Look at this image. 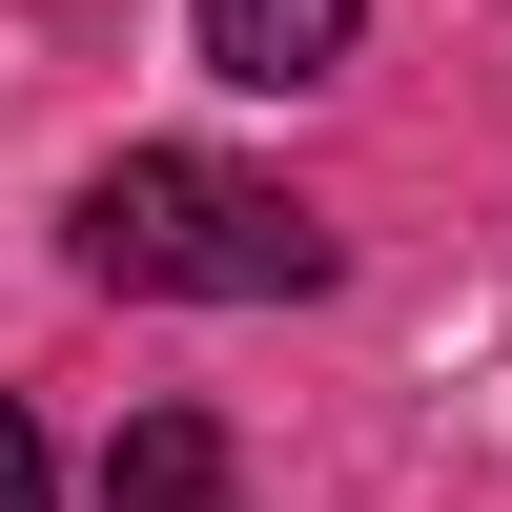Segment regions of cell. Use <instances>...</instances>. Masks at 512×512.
Here are the masks:
<instances>
[{
	"label": "cell",
	"mask_w": 512,
	"mask_h": 512,
	"mask_svg": "<svg viewBox=\"0 0 512 512\" xmlns=\"http://www.w3.org/2000/svg\"><path fill=\"white\" fill-rule=\"evenodd\" d=\"M62 246L123 287V308H308L328 287V226L267 185V164H226V144H123Z\"/></svg>",
	"instance_id": "1"
},
{
	"label": "cell",
	"mask_w": 512,
	"mask_h": 512,
	"mask_svg": "<svg viewBox=\"0 0 512 512\" xmlns=\"http://www.w3.org/2000/svg\"><path fill=\"white\" fill-rule=\"evenodd\" d=\"M185 21H205V62H226V82H267V103H287V82H328V62H349V21H369V0H185Z\"/></svg>",
	"instance_id": "2"
},
{
	"label": "cell",
	"mask_w": 512,
	"mask_h": 512,
	"mask_svg": "<svg viewBox=\"0 0 512 512\" xmlns=\"http://www.w3.org/2000/svg\"><path fill=\"white\" fill-rule=\"evenodd\" d=\"M103 512H226V431H205V410H144V431L103 451Z\"/></svg>",
	"instance_id": "3"
},
{
	"label": "cell",
	"mask_w": 512,
	"mask_h": 512,
	"mask_svg": "<svg viewBox=\"0 0 512 512\" xmlns=\"http://www.w3.org/2000/svg\"><path fill=\"white\" fill-rule=\"evenodd\" d=\"M0 512H41V431H21V410H0Z\"/></svg>",
	"instance_id": "4"
}]
</instances>
